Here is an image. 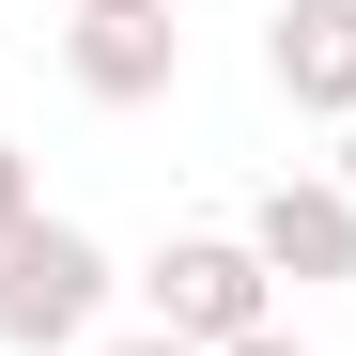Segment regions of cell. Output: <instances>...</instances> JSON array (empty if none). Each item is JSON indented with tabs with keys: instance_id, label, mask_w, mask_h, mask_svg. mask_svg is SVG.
<instances>
[{
	"instance_id": "6da1fadb",
	"label": "cell",
	"mask_w": 356,
	"mask_h": 356,
	"mask_svg": "<svg viewBox=\"0 0 356 356\" xmlns=\"http://www.w3.org/2000/svg\"><path fill=\"white\" fill-rule=\"evenodd\" d=\"M93 310H108V248L78 217H16V232H0V341H16V356L93 341Z\"/></svg>"
},
{
	"instance_id": "7a4b0ae2",
	"label": "cell",
	"mask_w": 356,
	"mask_h": 356,
	"mask_svg": "<svg viewBox=\"0 0 356 356\" xmlns=\"http://www.w3.org/2000/svg\"><path fill=\"white\" fill-rule=\"evenodd\" d=\"M155 325L170 341H186V356H232V341H264V248H248V232H170V248H155Z\"/></svg>"
},
{
	"instance_id": "3957f363",
	"label": "cell",
	"mask_w": 356,
	"mask_h": 356,
	"mask_svg": "<svg viewBox=\"0 0 356 356\" xmlns=\"http://www.w3.org/2000/svg\"><path fill=\"white\" fill-rule=\"evenodd\" d=\"M264 78L310 124H356V0H279L264 16Z\"/></svg>"
},
{
	"instance_id": "277c9868",
	"label": "cell",
	"mask_w": 356,
	"mask_h": 356,
	"mask_svg": "<svg viewBox=\"0 0 356 356\" xmlns=\"http://www.w3.org/2000/svg\"><path fill=\"white\" fill-rule=\"evenodd\" d=\"M63 78L93 108H155L170 78H186V31L170 16H108V0H78V31H63Z\"/></svg>"
},
{
	"instance_id": "5b68a950",
	"label": "cell",
	"mask_w": 356,
	"mask_h": 356,
	"mask_svg": "<svg viewBox=\"0 0 356 356\" xmlns=\"http://www.w3.org/2000/svg\"><path fill=\"white\" fill-rule=\"evenodd\" d=\"M248 248H264V279H356V186L341 170H310V186H279L248 202Z\"/></svg>"
},
{
	"instance_id": "8992f818",
	"label": "cell",
	"mask_w": 356,
	"mask_h": 356,
	"mask_svg": "<svg viewBox=\"0 0 356 356\" xmlns=\"http://www.w3.org/2000/svg\"><path fill=\"white\" fill-rule=\"evenodd\" d=\"M16 217H47V202H31V155L0 140V232H16Z\"/></svg>"
},
{
	"instance_id": "52a82bcc",
	"label": "cell",
	"mask_w": 356,
	"mask_h": 356,
	"mask_svg": "<svg viewBox=\"0 0 356 356\" xmlns=\"http://www.w3.org/2000/svg\"><path fill=\"white\" fill-rule=\"evenodd\" d=\"M108 356H186V341H170V325H140V341H108Z\"/></svg>"
},
{
	"instance_id": "ba28073f",
	"label": "cell",
	"mask_w": 356,
	"mask_h": 356,
	"mask_svg": "<svg viewBox=\"0 0 356 356\" xmlns=\"http://www.w3.org/2000/svg\"><path fill=\"white\" fill-rule=\"evenodd\" d=\"M232 356H310V341H279V325H264V341H232Z\"/></svg>"
},
{
	"instance_id": "9c48e42d",
	"label": "cell",
	"mask_w": 356,
	"mask_h": 356,
	"mask_svg": "<svg viewBox=\"0 0 356 356\" xmlns=\"http://www.w3.org/2000/svg\"><path fill=\"white\" fill-rule=\"evenodd\" d=\"M108 16H170V0H108Z\"/></svg>"
},
{
	"instance_id": "30bf717a",
	"label": "cell",
	"mask_w": 356,
	"mask_h": 356,
	"mask_svg": "<svg viewBox=\"0 0 356 356\" xmlns=\"http://www.w3.org/2000/svg\"><path fill=\"white\" fill-rule=\"evenodd\" d=\"M341 186H356V124H341Z\"/></svg>"
}]
</instances>
